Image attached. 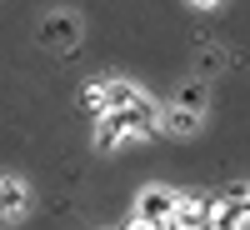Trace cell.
Segmentation results:
<instances>
[{"label": "cell", "mask_w": 250, "mask_h": 230, "mask_svg": "<svg viewBox=\"0 0 250 230\" xmlns=\"http://www.w3.org/2000/svg\"><path fill=\"white\" fill-rule=\"evenodd\" d=\"M175 190H170V185H145V190H140V200H135V220H145V225H165V220H170L175 215Z\"/></svg>", "instance_id": "6da1fadb"}, {"label": "cell", "mask_w": 250, "mask_h": 230, "mask_svg": "<svg viewBox=\"0 0 250 230\" xmlns=\"http://www.w3.org/2000/svg\"><path fill=\"white\" fill-rule=\"evenodd\" d=\"M110 120H115V130H120V135H145V130L155 125V105L140 95L135 105H125V110H110Z\"/></svg>", "instance_id": "7a4b0ae2"}, {"label": "cell", "mask_w": 250, "mask_h": 230, "mask_svg": "<svg viewBox=\"0 0 250 230\" xmlns=\"http://www.w3.org/2000/svg\"><path fill=\"white\" fill-rule=\"evenodd\" d=\"M100 90H105V115H110V110H125V105H135V100H140V90L130 85V80H105Z\"/></svg>", "instance_id": "3957f363"}, {"label": "cell", "mask_w": 250, "mask_h": 230, "mask_svg": "<svg viewBox=\"0 0 250 230\" xmlns=\"http://www.w3.org/2000/svg\"><path fill=\"white\" fill-rule=\"evenodd\" d=\"M20 210H25V185L0 180V215H20Z\"/></svg>", "instance_id": "277c9868"}, {"label": "cell", "mask_w": 250, "mask_h": 230, "mask_svg": "<svg viewBox=\"0 0 250 230\" xmlns=\"http://www.w3.org/2000/svg\"><path fill=\"white\" fill-rule=\"evenodd\" d=\"M195 125H200V115H190V110H170L165 115V130H175V135H190Z\"/></svg>", "instance_id": "5b68a950"}, {"label": "cell", "mask_w": 250, "mask_h": 230, "mask_svg": "<svg viewBox=\"0 0 250 230\" xmlns=\"http://www.w3.org/2000/svg\"><path fill=\"white\" fill-rule=\"evenodd\" d=\"M85 105H90L95 115H105V90H100V85H85Z\"/></svg>", "instance_id": "8992f818"}]
</instances>
